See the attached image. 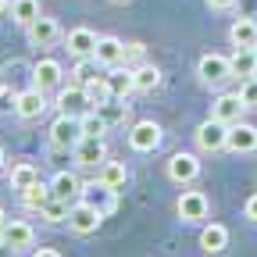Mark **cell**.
<instances>
[{"instance_id": "5bb4252c", "label": "cell", "mask_w": 257, "mask_h": 257, "mask_svg": "<svg viewBox=\"0 0 257 257\" xmlns=\"http://www.w3.org/2000/svg\"><path fill=\"white\" fill-rule=\"evenodd\" d=\"M93 57H96V64H104V68H114V64L125 61V43L118 36H100V40H96Z\"/></svg>"}, {"instance_id": "8992f818", "label": "cell", "mask_w": 257, "mask_h": 257, "mask_svg": "<svg viewBox=\"0 0 257 257\" xmlns=\"http://www.w3.org/2000/svg\"><path fill=\"white\" fill-rule=\"evenodd\" d=\"M50 104H47V93L43 89H36V86H29V89H22L18 96H15V114L18 118H25V121H36V118H43V111H47Z\"/></svg>"}, {"instance_id": "ab89813d", "label": "cell", "mask_w": 257, "mask_h": 257, "mask_svg": "<svg viewBox=\"0 0 257 257\" xmlns=\"http://www.w3.org/2000/svg\"><path fill=\"white\" fill-rule=\"evenodd\" d=\"M4 221H8V214H4V207H0V225H4Z\"/></svg>"}, {"instance_id": "f35d334b", "label": "cell", "mask_w": 257, "mask_h": 257, "mask_svg": "<svg viewBox=\"0 0 257 257\" xmlns=\"http://www.w3.org/2000/svg\"><path fill=\"white\" fill-rule=\"evenodd\" d=\"M4 161H8V157H4V147H0V168H4Z\"/></svg>"}, {"instance_id": "5b68a950", "label": "cell", "mask_w": 257, "mask_h": 257, "mask_svg": "<svg viewBox=\"0 0 257 257\" xmlns=\"http://www.w3.org/2000/svg\"><path fill=\"white\" fill-rule=\"evenodd\" d=\"M82 140V121H79V114H57L54 118V125H50V143L54 147H75Z\"/></svg>"}, {"instance_id": "9a60e30c", "label": "cell", "mask_w": 257, "mask_h": 257, "mask_svg": "<svg viewBox=\"0 0 257 257\" xmlns=\"http://www.w3.org/2000/svg\"><path fill=\"white\" fill-rule=\"evenodd\" d=\"M25 32H29V43H32V47H50V43L61 36V25H57L54 18L40 15L32 25H25Z\"/></svg>"}, {"instance_id": "8d00e7d4", "label": "cell", "mask_w": 257, "mask_h": 257, "mask_svg": "<svg viewBox=\"0 0 257 257\" xmlns=\"http://www.w3.org/2000/svg\"><path fill=\"white\" fill-rule=\"evenodd\" d=\"M32 257H61V253H57V250H50V246H40V250L32 253Z\"/></svg>"}, {"instance_id": "9c48e42d", "label": "cell", "mask_w": 257, "mask_h": 257, "mask_svg": "<svg viewBox=\"0 0 257 257\" xmlns=\"http://www.w3.org/2000/svg\"><path fill=\"white\" fill-rule=\"evenodd\" d=\"M61 79H64V68L54 61V57H40L32 64V86L50 93V89H61Z\"/></svg>"}, {"instance_id": "603a6c76", "label": "cell", "mask_w": 257, "mask_h": 257, "mask_svg": "<svg viewBox=\"0 0 257 257\" xmlns=\"http://www.w3.org/2000/svg\"><path fill=\"white\" fill-rule=\"evenodd\" d=\"M82 104H89V96H86L82 86H72V89H61V93H57V107H61L64 114H75Z\"/></svg>"}, {"instance_id": "6da1fadb", "label": "cell", "mask_w": 257, "mask_h": 257, "mask_svg": "<svg viewBox=\"0 0 257 257\" xmlns=\"http://www.w3.org/2000/svg\"><path fill=\"white\" fill-rule=\"evenodd\" d=\"M197 79L204 86H211V89H221L229 79H236L232 75V61L225 57V54H204L197 61Z\"/></svg>"}, {"instance_id": "7c38bea8", "label": "cell", "mask_w": 257, "mask_h": 257, "mask_svg": "<svg viewBox=\"0 0 257 257\" xmlns=\"http://www.w3.org/2000/svg\"><path fill=\"white\" fill-rule=\"evenodd\" d=\"M175 211H179L182 221H204L207 211H211V204H207V197H204L200 189H186L182 197H179V204H175Z\"/></svg>"}, {"instance_id": "ac0fdd59", "label": "cell", "mask_w": 257, "mask_h": 257, "mask_svg": "<svg viewBox=\"0 0 257 257\" xmlns=\"http://www.w3.org/2000/svg\"><path fill=\"white\" fill-rule=\"evenodd\" d=\"M229 40L236 50H253L257 47V22L253 18H236L229 29Z\"/></svg>"}, {"instance_id": "f546056e", "label": "cell", "mask_w": 257, "mask_h": 257, "mask_svg": "<svg viewBox=\"0 0 257 257\" xmlns=\"http://www.w3.org/2000/svg\"><path fill=\"white\" fill-rule=\"evenodd\" d=\"M79 121H82V136H104L107 133V121H104V114L100 111H86V114H79Z\"/></svg>"}, {"instance_id": "1f68e13d", "label": "cell", "mask_w": 257, "mask_h": 257, "mask_svg": "<svg viewBox=\"0 0 257 257\" xmlns=\"http://www.w3.org/2000/svg\"><path fill=\"white\" fill-rule=\"evenodd\" d=\"M75 82L82 86V82H89V79H96V57H79V64H75Z\"/></svg>"}, {"instance_id": "30bf717a", "label": "cell", "mask_w": 257, "mask_h": 257, "mask_svg": "<svg viewBox=\"0 0 257 257\" xmlns=\"http://www.w3.org/2000/svg\"><path fill=\"white\" fill-rule=\"evenodd\" d=\"M197 175H200V161H197V154L179 150V154L168 157V179H172V182L186 186V182H193Z\"/></svg>"}, {"instance_id": "e0dca14e", "label": "cell", "mask_w": 257, "mask_h": 257, "mask_svg": "<svg viewBox=\"0 0 257 257\" xmlns=\"http://www.w3.org/2000/svg\"><path fill=\"white\" fill-rule=\"evenodd\" d=\"M96 40H100V36H96L93 29L79 25V29H72V32H68V54H72V57H93Z\"/></svg>"}, {"instance_id": "277c9868", "label": "cell", "mask_w": 257, "mask_h": 257, "mask_svg": "<svg viewBox=\"0 0 257 257\" xmlns=\"http://www.w3.org/2000/svg\"><path fill=\"white\" fill-rule=\"evenodd\" d=\"M0 243H4L8 250H29L32 243H36V232H32V225L22 221V218H8L4 225H0Z\"/></svg>"}, {"instance_id": "d4e9b609", "label": "cell", "mask_w": 257, "mask_h": 257, "mask_svg": "<svg viewBox=\"0 0 257 257\" xmlns=\"http://www.w3.org/2000/svg\"><path fill=\"white\" fill-rule=\"evenodd\" d=\"M40 182V172L29 165V161H22V165H15L11 168V189H18V193H25L29 186H36Z\"/></svg>"}, {"instance_id": "d6986e66", "label": "cell", "mask_w": 257, "mask_h": 257, "mask_svg": "<svg viewBox=\"0 0 257 257\" xmlns=\"http://www.w3.org/2000/svg\"><path fill=\"white\" fill-rule=\"evenodd\" d=\"M125 182H128L125 161H104V168H100V186H104L107 193H118Z\"/></svg>"}, {"instance_id": "83f0119b", "label": "cell", "mask_w": 257, "mask_h": 257, "mask_svg": "<svg viewBox=\"0 0 257 257\" xmlns=\"http://www.w3.org/2000/svg\"><path fill=\"white\" fill-rule=\"evenodd\" d=\"M54 197V189H50V182H36V186H29L25 193H22V204L29 207V211H40L47 200Z\"/></svg>"}, {"instance_id": "e575fe53", "label": "cell", "mask_w": 257, "mask_h": 257, "mask_svg": "<svg viewBox=\"0 0 257 257\" xmlns=\"http://www.w3.org/2000/svg\"><path fill=\"white\" fill-rule=\"evenodd\" d=\"M15 96H18V93H8V89H0V111H15Z\"/></svg>"}, {"instance_id": "44dd1931", "label": "cell", "mask_w": 257, "mask_h": 257, "mask_svg": "<svg viewBox=\"0 0 257 257\" xmlns=\"http://www.w3.org/2000/svg\"><path fill=\"white\" fill-rule=\"evenodd\" d=\"M225 246H229V229H225V225H218V221L204 225V232H200V250H207V253H221Z\"/></svg>"}, {"instance_id": "b9f144b4", "label": "cell", "mask_w": 257, "mask_h": 257, "mask_svg": "<svg viewBox=\"0 0 257 257\" xmlns=\"http://www.w3.org/2000/svg\"><path fill=\"white\" fill-rule=\"evenodd\" d=\"M253 50H257V47H253Z\"/></svg>"}, {"instance_id": "60d3db41", "label": "cell", "mask_w": 257, "mask_h": 257, "mask_svg": "<svg viewBox=\"0 0 257 257\" xmlns=\"http://www.w3.org/2000/svg\"><path fill=\"white\" fill-rule=\"evenodd\" d=\"M111 4H125V0H111Z\"/></svg>"}, {"instance_id": "4dcf8cb0", "label": "cell", "mask_w": 257, "mask_h": 257, "mask_svg": "<svg viewBox=\"0 0 257 257\" xmlns=\"http://www.w3.org/2000/svg\"><path fill=\"white\" fill-rule=\"evenodd\" d=\"M96 111L104 114V121H107V125H118V121H125V114H128V104H125V100H118V96H111V100H107V104H100Z\"/></svg>"}, {"instance_id": "ba28073f", "label": "cell", "mask_w": 257, "mask_h": 257, "mask_svg": "<svg viewBox=\"0 0 257 257\" xmlns=\"http://www.w3.org/2000/svg\"><path fill=\"white\" fill-rule=\"evenodd\" d=\"M225 143H229V125L218 121V118L200 121V128H197V147L200 150L214 154V150H225Z\"/></svg>"}, {"instance_id": "4fadbf2b", "label": "cell", "mask_w": 257, "mask_h": 257, "mask_svg": "<svg viewBox=\"0 0 257 257\" xmlns=\"http://www.w3.org/2000/svg\"><path fill=\"white\" fill-rule=\"evenodd\" d=\"M225 150H232V154H253L257 150V125H250V121L229 125V143H225Z\"/></svg>"}, {"instance_id": "52a82bcc", "label": "cell", "mask_w": 257, "mask_h": 257, "mask_svg": "<svg viewBox=\"0 0 257 257\" xmlns=\"http://www.w3.org/2000/svg\"><path fill=\"white\" fill-rule=\"evenodd\" d=\"M104 161H107L104 136H82L75 143V165H82V168H104Z\"/></svg>"}, {"instance_id": "d590c367", "label": "cell", "mask_w": 257, "mask_h": 257, "mask_svg": "<svg viewBox=\"0 0 257 257\" xmlns=\"http://www.w3.org/2000/svg\"><path fill=\"white\" fill-rule=\"evenodd\" d=\"M207 8L211 11H229V8H236V0H207Z\"/></svg>"}, {"instance_id": "4316f807", "label": "cell", "mask_w": 257, "mask_h": 257, "mask_svg": "<svg viewBox=\"0 0 257 257\" xmlns=\"http://www.w3.org/2000/svg\"><path fill=\"white\" fill-rule=\"evenodd\" d=\"M133 79H136V93H150V89L161 86V68L157 64H140L133 72Z\"/></svg>"}, {"instance_id": "cb8c5ba5", "label": "cell", "mask_w": 257, "mask_h": 257, "mask_svg": "<svg viewBox=\"0 0 257 257\" xmlns=\"http://www.w3.org/2000/svg\"><path fill=\"white\" fill-rule=\"evenodd\" d=\"M43 11H40V0H11V18L18 25H32Z\"/></svg>"}, {"instance_id": "836d02e7", "label": "cell", "mask_w": 257, "mask_h": 257, "mask_svg": "<svg viewBox=\"0 0 257 257\" xmlns=\"http://www.w3.org/2000/svg\"><path fill=\"white\" fill-rule=\"evenodd\" d=\"M243 214H246V221H257V193H253V197H246V204H243Z\"/></svg>"}, {"instance_id": "484cf974", "label": "cell", "mask_w": 257, "mask_h": 257, "mask_svg": "<svg viewBox=\"0 0 257 257\" xmlns=\"http://www.w3.org/2000/svg\"><path fill=\"white\" fill-rule=\"evenodd\" d=\"M229 61H232V75H243V79L257 75V50H236Z\"/></svg>"}, {"instance_id": "2e32d148", "label": "cell", "mask_w": 257, "mask_h": 257, "mask_svg": "<svg viewBox=\"0 0 257 257\" xmlns=\"http://www.w3.org/2000/svg\"><path fill=\"white\" fill-rule=\"evenodd\" d=\"M50 189H54V197H57V200L75 204V197L82 193V182H79V175H75V172H57V175L50 179Z\"/></svg>"}, {"instance_id": "8fae6325", "label": "cell", "mask_w": 257, "mask_h": 257, "mask_svg": "<svg viewBox=\"0 0 257 257\" xmlns=\"http://www.w3.org/2000/svg\"><path fill=\"white\" fill-rule=\"evenodd\" d=\"M243 111H246V104H243L239 93H221L218 100L211 104V118H218V121H225V125L243 121Z\"/></svg>"}, {"instance_id": "7402d4cb", "label": "cell", "mask_w": 257, "mask_h": 257, "mask_svg": "<svg viewBox=\"0 0 257 257\" xmlns=\"http://www.w3.org/2000/svg\"><path fill=\"white\" fill-rule=\"evenodd\" d=\"M82 89H86V96H89V107H100V104H107L111 100V82H107V75H96V79H89V82H82Z\"/></svg>"}, {"instance_id": "74e56055", "label": "cell", "mask_w": 257, "mask_h": 257, "mask_svg": "<svg viewBox=\"0 0 257 257\" xmlns=\"http://www.w3.org/2000/svg\"><path fill=\"white\" fill-rule=\"evenodd\" d=\"M4 11H11V4H8V0H0V15H4Z\"/></svg>"}, {"instance_id": "f1b7e54d", "label": "cell", "mask_w": 257, "mask_h": 257, "mask_svg": "<svg viewBox=\"0 0 257 257\" xmlns=\"http://www.w3.org/2000/svg\"><path fill=\"white\" fill-rule=\"evenodd\" d=\"M68 207L72 204H64V200H57V197H50L43 207H40V218L47 221V225H57V221H68Z\"/></svg>"}, {"instance_id": "3957f363", "label": "cell", "mask_w": 257, "mask_h": 257, "mask_svg": "<svg viewBox=\"0 0 257 257\" xmlns=\"http://www.w3.org/2000/svg\"><path fill=\"white\" fill-rule=\"evenodd\" d=\"M161 140H165V133H161V125L154 118H143L136 121L133 128H128V147H133L136 154H150L161 147Z\"/></svg>"}, {"instance_id": "ffe728a7", "label": "cell", "mask_w": 257, "mask_h": 257, "mask_svg": "<svg viewBox=\"0 0 257 257\" xmlns=\"http://www.w3.org/2000/svg\"><path fill=\"white\" fill-rule=\"evenodd\" d=\"M107 82H111V93L118 96V100H125L128 93H136V79H133V68H121V64H114V68L107 72Z\"/></svg>"}, {"instance_id": "7a4b0ae2", "label": "cell", "mask_w": 257, "mask_h": 257, "mask_svg": "<svg viewBox=\"0 0 257 257\" xmlns=\"http://www.w3.org/2000/svg\"><path fill=\"white\" fill-rule=\"evenodd\" d=\"M100 221H104V211L96 207V204H89V200H75L68 207V229L79 232V236L96 232V229H100Z\"/></svg>"}, {"instance_id": "d6a6232c", "label": "cell", "mask_w": 257, "mask_h": 257, "mask_svg": "<svg viewBox=\"0 0 257 257\" xmlns=\"http://www.w3.org/2000/svg\"><path fill=\"white\" fill-rule=\"evenodd\" d=\"M236 93L243 96L246 107H257V75H253V79H243V86H239Z\"/></svg>"}]
</instances>
